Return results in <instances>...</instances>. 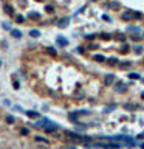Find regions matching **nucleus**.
<instances>
[{"mask_svg":"<svg viewBox=\"0 0 144 149\" xmlns=\"http://www.w3.org/2000/svg\"><path fill=\"white\" fill-rule=\"evenodd\" d=\"M101 39H102V41H110L112 36H110L109 33H102V34H101Z\"/></svg>","mask_w":144,"mask_h":149,"instance_id":"24","label":"nucleus"},{"mask_svg":"<svg viewBox=\"0 0 144 149\" xmlns=\"http://www.w3.org/2000/svg\"><path fill=\"white\" fill-rule=\"evenodd\" d=\"M124 109H127V110H133V109H136L135 104H124Z\"/></svg>","mask_w":144,"mask_h":149,"instance_id":"30","label":"nucleus"},{"mask_svg":"<svg viewBox=\"0 0 144 149\" xmlns=\"http://www.w3.org/2000/svg\"><path fill=\"white\" fill-rule=\"evenodd\" d=\"M115 109H116V104H110V106H105V107H104V112H105V113H109V112L115 110Z\"/></svg>","mask_w":144,"mask_h":149,"instance_id":"16","label":"nucleus"},{"mask_svg":"<svg viewBox=\"0 0 144 149\" xmlns=\"http://www.w3.org/2000/svg\"><path fill=\"white\" fill-rule=\"evenodd\" d=\"M88 48H90V50H94V48H98V44H90V45H88Z\"/></svg>","mask_w":144,"mask_h":149,"instance_id":"37","label":"nucleus"},{"mask_svg":"<svg viewBox=\"0 0 144 149\" xmlns=\"http://www.w3.org/2000/svg\"><path fill=\"white\" fill-rule=\"evenodd\" d=\"M68 24H70V19H68V17H64V19H61V20H59L57 26H59V28H67Z\"/></svg>","mask_w":144,"mask_h":149,"instance_id":"7","label":"nucleus"},{"mask_svg":"<svg viewBox=\"0 0 144 149\" xmlns=\"http://www.w3.org/2000/svg\"><path fill=\"white\" fill-rule=\"evenodd\" d=\"M133 51H135V54H143L144 47H143V45H139V44H136L135 47H133Z\"/></svg>","mask_w":144,"mask_h":149,"instance_id":"11","label":"nucleus"},{"mask_svg":"<svg viewBox=\"0 0 144 149\" xmlns=\"http://www.w3.org/2000/svg\"><path fill=\"white\" fill-rule=\"evenodd\" d=\"M138 138H139V140H144V132H141V134L138 135Z\"/></svg>","mask_w":144,"mask_h":149,"instance_id":"40","label":"nucleus"},{"mask_svg":"<svg viewBox=\"0 0 144 149\" xmlns=\"http://www.w3.org/2000/svg\"><path fill=\"white\" fill-rule=\"evenodd\" d=\"M67 2H70V0H67Z\"/></svg>","mask_w":144,"mask_h":149,"instance_id":"47","label":"nucleus"},{"mask_svg":"<svg viewBox=\"0 0 144 149\" xmlns=\"http://www.w3.org/2000/svg\"><path fill=\"white\" fill-rule=\"evenodd\" d=\"M23 20H25L23 16H16V22H17V24H23Z\"/></svg>","mask_w":144,"mask_h":149,"instance_id":"31","label":"nucleus"},{"mask_svg":"<svg viewBox=\"0 0 144 149\" xmlns=\"http://www.w3.org/2000/svg\"><path fill=\"white\" fill-rule=\"evenodd\" d=\"M85 37H87V39H90V41H91V39H94V37H96V34H87Z\"/></svg>","mask_w":144,"mask_h":149,"instance_id":"38","label":"nucleus"},{"mask_svg":"<svg viewBox=\"0 0 144 149\" xmlns=\"http://www.w3.org/2000/svg\"><path fill=\"white\" fill-rule=\"evenodd\" d=\"M25 113H27L29 118H39V113L34 112V110H25Z\"/></svg>","mask_w":144,"mask_h":149,"instance_id":"14","label":"nucleus"},{"mask_svg":"<svg viewBox=\"0 0 144 149\" xmlns=\"http://www.w3.org/2000/svg\"><path fill=\"white\" fill-rule=\"evenodd\" d=\"M56 42H57V45H61V47H67V45H68V41L65 37H62V36H57Z\"/></svg>","mask_w":144,"mask_h":149,"instance_id":"8","label":"nucleus"},{"mask_svg":"<svg viewBox=\"0 0 144 149\" xmlns=\"http://www.w3.org/2000/svg\"><path fill=\"white\" fill-rule=\"evenodd\" d=\"M141 98H144V92H141Z\"/></svg>","mask_w":144,"mask_h":149,"instance_id":"43","label":"nucleus"},{"mask_svg":"<svg viewBox=\"0 0 144 149\" xmlns=\"http://www.w3.org/2000/svg\"><path fill=\"white\" fill-rule=\"evenodd\" d=\"M50 120H47V118H42V120H39V121H36V123H33V126L34 127H37V129H44V126L48 123Z\"/></svg>","mask_w":144,"mask_h":149,"instance_id":"6","label":"nucleus"},{"mask_svg":"<svg viewBox=\"0 0 144 149\" xmlns=\"http://www.w3.org/2000/svg\"><path fill=\"white\" fill-rule=\"evenodd\" d=\"M115 90L118 93H126L127 92V85L124 84V82H116L115 84Z\"/></svg>","mask_w":144,"mask_h":149,"instance_id":"4","label":"nucleus"},{"mask_svg":"<svg viewBox=\"0 0 144 149\" xmlns=\"http://www.w3.org/2000/svg\"><path fill=\"white\" fill-rule=\"evenodd\" d=\"M119 2H112V3H110V8H112V9H119Z\"/></svg>","mask_w":144,"mask_h":149,"instance_id":"27","label":"nucleus"},{"mask_svg":"<svg viewBox=\"0 0 144 149\" xmlns=\"http://www.w3.org/2000/svg\"><path fill=\"white\" fill-rule=\"evenodd\" d=\"M93 2H94V0H93Z\"/></svg>","mask_w":144,"mask_h":149,"instance_id":"48","label":"nucleus"},{"mask_svg":"<svg viewBox=\"0 0 144 149\" xmlns=\"http://www.w3.org/2000/svg\"><path fill=\"white\" fill-rule=\"evenodd\" d=\"M78 51H79V53H84V47H78Z\"/></svg>","mask_w":144,"mask_h":149,"instance_id":"41","label":"nucleus"},{"mask_svg":"<svg viewBox=\"0 0 144 149\" xmlns=\"http://www.w3.org/2000/svg\"><path fill=\"white\" fill-rule=\"evenodd\" d=\"M93 61H96V62H104V61H105V58H104L102 54H94V56H93Z\"/></svg>","mask_w":144,"mask_h":149,"instance_id":"17","label":"nucleus"},{"mask_svg":"<svg viewBox=\"0 0 144 149\" xmlns=\"http://www.w3.org/2000/svg\"><path fill=\"white\" fill-rule=\"evenodd\" d=\"M76 129H78V131H85L87 126H84V124H78V126H76Z\"/></svg>","mask_w":144,"mask_h":149,"instance_id":"35","label":"nucleus"},{"mask_svg":"<svg viewBox=\"0 0 144 149\" xmlns=\"http://www.w3.org/2000/svg\"><path fill=\"white\" fill-rule=\"evenodd\" d=\"M3 9H5V12H8V14H12V11H14V9H12V6L8 5V3H5V5H3Z\"/></svg>","mask_w":144,"mask_h":149,"instance_id":"15","label":"nucleus"},{"mask_svg":"<svg viewBox=\"0 0 144 149\" xmlns=\"http://www.w3.org/2000/svg\"><path fill=\"white\" fill-rule=\"evenodd\" d=\"M116 39H118V41H121V42H126V34H118Z\"/></svg>","mask_w":144,"mask_h":149,"instance_id":"33","label":"nucleus"},{"mask_svg":"<svg viewBox=\"0 0 144 149\" xmlns=\"http://www.w3.org/2000/svg\"><path fill=\"white\" fill-rule=\"evenodd\" d=\"M141 148H143V149H144V143H141Z\"/></svg>","mask_w":144,"mask_h":149,"instance_id":"44","label":"nucleus"},{"mask_svg":"<svg viewBox=\"0 0 144 149\" xmlns=\"http://www.w3.org/2000/svg\"><path fill=\"white\" fill-rule=\"evenodd\" d=\"M118 67L122 68V70H124V68H130V67H132V62H130V61H122V62L118 64Z\"/></svg>","mask_w":144,"mask_h":149,"instance_id":"10","label":"nucleus"},{"mask_svg":"<svg viewBox=\"0 0 144 149\" xmlns=\"http://www.w3.org/2000/svg\"><path fill=\"white\" fill-rule=\"evenodd\" d=\"M47 53H48L50 56H57V51H56L53 47H48V48H47Z\"/></svg>","mask_w":144,"mask_h":149,"instance_id":"21","label":"nucleus"},{"mask_svg":"<svg viewBox=\"0 0 144 149\" xmlns=\"http://www.w3.org/2000/svg\"><path fill=\"white\" fill-rule=\"evenodd\" d=\"M122 19H124V20H132V19H133V14H132V12H124V14H122Z\"/></svg>","mask_w":144,"mask_h":149,"instance_id":"22","label":"nucleus"},{"mask_svg":"<svg viewBox=\"0 0 144 149\" xmlns=\"http://www.w3.org/2000/svg\"><path fill=\"white\" fill-rule=\"evenodd\" d=\"M133 17H136V19H141V12L135 11V12H133Z\"/></svg>","mask_w":144,"mask_h":149,"instance_id":"36","label":"nucleus"},{"mask_svg":"<svg viewBox=\"0 0 144 149\" xmlns=\"http://www.w3.org/2000/svg\"><path fill=\"white\" fill-rule=\"evenodd\" d=\"M28 17L29 19H40V14H39V12H29Z\"/></svg>","mask_w":144,"mask_h":149,"instance_id":"25","label":"nucleus"},{"mask_svg":"<svg viewBox=\"0 0 144 149\" xmlns=\"http://www.w3.org/2000/svg\"><path fill=\"white\" fill-rule=\"evenodd\" d=\"M129 79H141V75L139 73H127Z\"/></svg>","mask_w":144,"mask_h":149,"instance_id":"18","label":"nucleus"},{"mask_svg":"<svg viewBox=\"0 0 144 149\" xmlns=\"http://www.w3.org/2000/svg\"><path fill=\"white\" fill-rule=\"evenodd\" d=\"M115 81H116V76L113 75V73H109L105 78H104V84H105V85H112Z\"/></svg>","mask_w":144,"mask_h":149,"instance_id":"5","label":"nucleus"},{"mask_svg":"<svg viewBox=\"0 0 144 149\" xmlns=\"http://www.w3.org/2000/svg\"><path fill=\"white\" fill-rule=\"evenodd\" d=\"M5 120H6V123H8V124H14V121H16V118H14V117H12V115H8V117H6V118H5Z\"/></svg>","mask_w":144,"mask_h":149,"instance_id":"23","label":"nucleus"},{"mask_svg":"<svg viewBox=\"0 0 144 149\" xmlns=\"http://www.w3.org/2000/svg\"><path fill=\"white\" fill-rule=\"evenodd\" d=\"M90 146H93V148H102V149H119V148H122V143H119V141L104 143V141H101V143H91Z\"/></svg>","mask_w":144,"mask_h":149,"instance_id":"1","label":"nucleus"},{"mask_svg":"<svg viewBox=\"0 0 144 149\" xmlns=\"http://www.w3.org/2000/svg\"><path fill=\"white\" fill-rule=\"evenodd\" d=\"M12 87H14L16 90H19V89H20V82H19V81H14V82H12Z\"/></svg>","mask_w":144,"mask_h":149,"instance_id":"34","label":"nucleus"},{"mask_svg":"<svg viewBox=\"0 0 144 149\" xmlns=\"http://www.w3.org/2000/svg\"><path fill=\"white\" fill-rule=\"evenodd\" d=\"M129 44H126V42H124V44H122V48H121V53H127V51H129Z\"/></svg>","mask_w":144,"mask_h":149,"instance_id":"28","label":"nucleus"},{"mask_svg":"<svg viewBox=\"0 0 144 149\" xmlns=\"http://www.w3.org/2000/svg\"><path fill=\"white\" fill-rule=\"evenodd\" d=\"M68 149H76V148H74V146H68Z\"/></svg>","mask_w":144,"mask_h":149,"instance_id":"42","label":"nucleus"},{"mask_svg":"<svg viewBox=\"0 0 144 149\" xmlns=\"http://www.w3.org/2000/svg\"><path fill=\"white\" fill-rule=\"evenodd\" d=\"M36 141H40V143H45V144L50 143V141H48L47 138H42V137H36Z\"/></svg>","mask_w":144,"mask_h":149,"instance_id":"29","label":"nucleus"},{"mask_svg":"<svg viewBox=\"0 0 144 149\" xmlns=\"http://www.w3.org/2000/svg\"><path fill=\"white\" fill-rule=\"evenodd\" d=\"M78 118H79L78 112H71V113H68V120L73 121V123H76V124H78Z\"/></svg>","mask_w":144,"mask_h":149,"instance_id":"9","label":"nucleus"},{"mask_svg":"<svg viewBox=\"0 0 144 149\" xmlns=\"http://www.w3.org/2000/svg\"><path fill=\"white\" fill-rule=\"evenodd\" d=\"M20 135H29V129L28 127H20Z\"/></svg>","mask_w":144,"mask_h":149,"instance_id":"26","label":"nucleus"},{"mask_svg":"<svg viewBox=\"0 0 144 149\" xmlns=\"http://www.w3.org/2000/svg\"><path fill=\"white\" fill-rule=\"evenodd\" d=\"M11 36L14 39H20L22 37V31L20 30H11Z\"/></svg>","mask_w":144,"mask_h":149,"instance_id":"12","label":"nucleus"},{"mask_svg":"<svg viewBox=\"0 0 144 149\" xmlns=\"http://www.w3.org/2000/svg\"><path fill=\"white\" fill-rule=\"evenodd\" d=\"M57 129H59V126L56 123H53V121H48V123L44 126V131L47 132V134H53V132H56Z\"/></svg>","mask_w":144,"mask_h":149,"instance_id":"3","label":"nucleus"},{"mask_svg":"<svg viewBox=\"0 0 144 149\" xmlns=\"http://www.w3.org/2000/svg\"><path fill=\"white\" fill-rule=\"evenodd\" d=\"M65 134H67V141H70V143H82V135L71 132V131H67Z\"/></svg>","mask_w":144,"mask_h":149,"instance_id":"2","label":"nucleus"},{"mask_svg":"<svg viewBox=\"0 0 144 149\" xmlns=\"http://www.w3.org/2000/svg\"><path fill=\"white\" fill-rule=\"evenodd\" d=\"M29 36H31V37H39V36H40V31H39V30H31V31H29Z\"/></svg>","mask_w":144,"mask_h":149,"instance_id":"19","label":"nucleus"},{"mask_svg":"<svg viewBox=\"0 0 144 149\" xmlns=\"http://www.w3.org/2000/svg\"><path fill=\"white\" fill-rule=\"evenodd\" d=\"M37 2H42V0H37Z\"/></svg>","mask_w":144,"mask_h":149,"instance_id":"46","label":"nucleus"},{"mask_svg":"<svg viewBox=\"0 0 144 149\" xmlns=\"http://www.w3.org/2000/svg\"><path fill=\"white\" fill-rule=\"evenodd\" d=\"M102 19H104V20H107V22H110V17H109V16H105V14L102 16Z\"/></svg>","mask_w":144,"mask_h":149,"instance_id":"39","label":"nucleus"},{"mask_svg":"<svg viewBox=\"0 0 144 149\" xmlns=\"http://www.w3.org/2000/svg\"><path fill=\"white\" fill-rule=\"evenodd\" d=\"M141 37H143V36H139V33H133V34H130V39H132V41H136V42H138Z\"/></svg>","mask_w":144,"mask_h":149,"instance_id":"20","label":"nucleus"},{"mask_svg":"<svg viewBox=\"0 0 144 149\" xmlns=\"http://www.w3.org/2000/svg\"><path fill=\"white\" fill-rule=\"evenodd\" d=\"M45 11H47V12H50V14H51V12H54V8H53L51 5H47V6H45Z\"/></svg>","mask_w":144,"mask_h":149,"instance_id":"32","label":"nucleus"},{"mask_svg":"<svg viewBox=\"0 0 144 149\" xmlns=\"http://www.w3.org/2000/svg\"><path fill=\"white\" fill-rule=\"evenodd\" d=\"M0 67H2V61H0Z\"/></svg>","mask_w":144,"mask_h":149,"instance_id":"45","label":"nucleus"},{"mask_svg":"<svg viewBox=\"0 0 144 149\" xmlns=\"http://www.w3.org/2000/svg\"><path fill=\"white\" fill-rule=\"evenodd\" d=\"M107 61H109V65H112V67H115V65L119 64V59L115 58V56H113V58H110V59H107Z\"/></svg>","mask_w":144,"mask_h":149,"instance_id":"13","label":"nucleus"}]
</instances>
